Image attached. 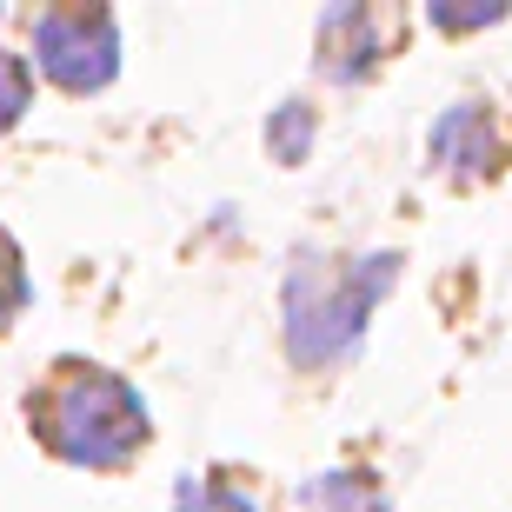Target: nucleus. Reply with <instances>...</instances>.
<instances>
[{
	"instance_id": "f257e3e1",
	"label": "nucleus",
	"mask_w": 512,
	"mask_h": 512,
	"mask_svg": "<svg viewBox=\"0 0 512 512\" xmlns=\"http://www.w3.org/2000/svg\"><path fill=\"white\" fill-rule=\"evenodd\" d=\"M34 419L47 446L74 466H127L147 439V406L120 373L100 366H67L47 393L34 399Z\"/></svg>"
},
{
	"instance_id": "20e7f679",
	"label": "nucleus",
	"mask_w": 512,
	"mask_h": 512,
	"mask_svg": "<svg viewBox=\"0 0 512 512\" xmlns=\"http://www.w3.org/2000/svg\"><path fill=\"white\" fill-rule=\"evenodd\" d=\"M433 153L446 167H459V153H466V167H486V160H493V120L479 114V107H453V114L433 127Z\"/></svg>"
},
{
	"instance_id": "f03ea898",
	"label": "nucleus",
	"mask_w": 512,
	"mask_h": 512,
	"mask_svg": "<svg viewBox=\"0 0 512 512\" xmlns=\"http://www.w3.org/2000/svg\"><path fill=\"white\" fill-rule=\"evenodd\" d=\"M393 253L380 260H346V266H320L306 260L293 280H286V353L300 366H333L340 353L360 346L366 313L380 306V293L393 286Z\"/></svg>"
},
{
	"instance_id": "423d86ee",
	"label": "nucleus",
	"mask_w": 512,
	"mask_h": 512,
	"mask_svg": "<svg viewBox=\"0 0 512 512\" xmlns=\"http://www.w3.org/2000/svg\"><path fill=\"white\" fill-rule=\"evenodd\" d=\"M173 512H253V499L233 493V486H213V479H187Z\"/></svg>"
},
{
	"instance_id": "0eeeda50",
	"label": "nucleus",
	"mask_w": 512,
	"mask_h": 512,
	"mask_svg": "<svg viewBox=\"0 0 512 512\" xmlns=\"http://www.w3.org/2000/svg\"><path fill=\"white\" fill-rule=\"evenodd\" d=\"M27 94H34V74H27V60H20V54H0V133L20 120Z\"/></svg>"
},
{
	"instance_id": "7ed1b4c3",
	"label": "nucleus",
	"mask_w": 512,
	"mask_h": 512,
	"mask_svg": "<svg viewBox=\"0 0 512 512\" xmlns=\"http://www.w3.org/2000/svg\"><path fill=\"white\" fill-rule=\"evenodd\" d=\"M34 60L40 74L67 94H94L120 67V27L100 7H47L34 20Z\"/></svg>"
},
{
	"instance_id": "39448f33",
	"label": "nucleus",
	"mask_w": 512,
	"mask_h": 512,
	"mask_svg": "<svg viewBox=\"0 0 512 512\" xmlns=\"http://www.w3.org/2000/svg\"><path fill=\"white\" fill-rule=\"evenodd\" d=\"M306 512H386V493L366 473H326L300 493Z\"/></svg>"
},
{
	"instance_id": "6e6552de",
	"label": "nucleus",
	"mask_w": 512,
	"mask_h": 512,
	"mask_svg": "<svg viewBox=\"0 0 512 512\" xmlns=\"http://www.w3.org/2000/svg\"><path fill=\"white\" fill-rule=\"evenodd\" d=\"M27 306V266H20V247L0 233V326Z\"/></svg>"
}]
</instances>
